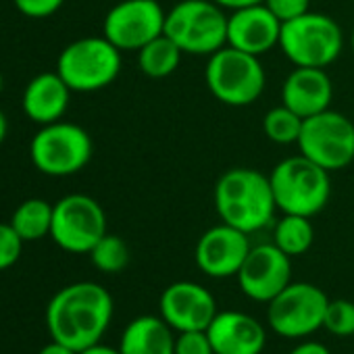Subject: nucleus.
<instances>
[{
	"mask_svg": "<svg viewBox=\"0 0 354 354\" xmlns=\"http://www.w3.org/2000/svg\"><path fill=\"white\" fill-rule=\"evenodd\" d=\"M184 50L177 46L169 36H158L138 50V65L144 75L152 80L169 77L182 63Z\"/></svg>",
	"mask_w": 354,
	"mask_h": 354,
	"instance_id": "nucleus-21",
	"label": "nucleus"
},
{
	"mask_svg": "<svg viewBox=\"0 0 354 354\" xmlns=\"http://www.w3.org/2000/svg\"><path fill=\"white\" fill-rule=\"evenodd\" d=\"M71 88L55 71L36 75L24 92V113L38 125L61 121L69 109Z\"/></svg>",
	"mask_w": 354,
	"mask_h": 354,
	"instance_id": "nucleus-19",
	"label": "nucleus"
},
{
	"mask_svg": "<svg viewBox=\"0 0 354 354\" xmlns=\"http://www.w3.org/2000/svg\"><path fill=\"white\" fill-rule=\"evenodd\" d=\"M19 13H24L30 19H46L55 15L63 5L65 0H13Z\"/></svg>",
	"mask_w": 354,
	"mask_h": 354,
	"instance_id": "nucleus-30",
	"label": "nucleus"
},
{
	"mask_svg": "<svg viewBox=\"0 0 354 354\" xmlns=\"http://www.w3.org/2000/svg\"><path fill=\"white\" fill-rule=\"evenodd\" d=\"M288 354H331V352L325 344H319L315 339H306V342L296 344Z\"/></svg>",
	"mask_w": 354,
	"mask_h": 354,
	"instance_id": "nucleus-31",
	"label": "nucleus"
},
{
	"mask_svg": "<svg viewBox=\"0 0 354 354\" xmlns=\"http://www.w3.org/2000/svg\"><path fill=\"white\" fill-rule=\"evenodd\" d=\"M352 3H354V0H352Z\"/></svg>",
	"mask_w": 354,
	"mask_h": 354,
	"instance_id": "nucleus-38",
	"label": "nucleus"
},
{
	"mask_svg": "<svg viewBox=\"0 0 354 354\" xmlns=\"http://www.w3.org/2000/svg\"><path fill=\"white\" fill-rule=\"evenodd\" d=\"M352 53H354V28H352Z\"/></svg>",
	"mask_w": 354,
	"mask_h": 354,
	"instance_id": "nucleus-37",
	"label": "nucleus"
},
{
	"mask_svg": "<svg viewBox=\"0 0 354 354\" xmlns=\"http://www.w3.org/2000/svg\"><path fill=\"white\" fill-rule=\"evenodd\" d=\"M313 242H315V227L310 223V217L283 215L273 225V244L290 259L308 252Z\"/></svg>",
	"mask_w": 354,
	"mask_h": 354,
	"instance_id": "nucleus-23",
	"label": "nucleus"
},
{
	"mask_svg": "<svg viewBox=\"0 0 354 354\" xmlns=\"http://www.w3.org/2000/svg\"><path fill=\"white\" fill-rule=\"evenodd\" d=\"M236 277L246 298L269 304L286 286L292 283V261L273 242L257 244L250 248Z\"/></svg>",
	"mask_w": 354,
	"mask_h": 354,
	"instance_id": "nucleus-13",
	"label": "nucleus"
},
{
	"mask_svg": "<svg viewBox=\"0 0 354 354\" xmlns=\"http://www.w3.org/2000/svg\"><path fill=\"white\" fill-rule=\"evenodd\" d=\"M38 354H80V352L73 350V348H69V346H65V344H61V342L50 339V344L42 346L38 350Z\"/></svg>",
	"mask_w": 354,
	"mask_h": 354,
	"instance_id": "nucleus-32",
	"label": "nucleus"
},
{
	"mask_svg": "<svg viewBox=\"0 0 354 354\" xmlns=\"http://www.w3.org/2000/svg\"><path fill=\"white\" fill-rule=\"evenodd\" d=\"M3 86H5V77H3V73H0V92H3Z\"/></svg>",
	"mask_w": 354,
	"mask_h": 354,
	"instance_id": "nucleus-36",
	"label": "nucleus"
},
{
	"mask_svg": "<svg viewBox=\"0 0 354 354\" xmlns=\"http://www.w3.org/2000/svg\"><path fill=\"white\" fill-rule=\"evenodd\" d=\"M121 354H175V331L158 315L131 319L119 339Z\"/></svg>",
	"mask_w": 354,
	"mask_h": 354,
	"instance_id": "nucleus-20",
	"label": "nucleus"
},
{
	"mask_svg": "<svg viewBox=\"0 0 354 354\" xmlns=\"http://www.w3.org/2000/svg\"><path fill=\"white\" fill-rule=\"evenodd\" d=\"M323 329L335 337H354V302L329 300L323 317Z\"/></svg>",
	"mask_w": 354,
	"mask_h": 354,
	"instance_id": "nucleus-26",
	"label": "nucleus"
},
{
	"mask_svg": "<svg viewBox=\"0 0 354 354\" xmlns=\"http://www.w3.org/2000/svg\"><path fill=\"white\" fill-rule=\"evenodd\" d=\"M205 82L219 102L227 106H248L265 92L267 73L261 57L223 46L209 57Z\"/></svg>",
	"mask_w": 354,
	"mask_h": 354,
	"instance_id": "nucleus-6",
	"label": "nucleus"
},
{
	"mask_svg": "<svg viewBox=\"0 0 354 354\" xmlns=\"http://www.w3.org/2000/svg\"><path fill=\"white\" fill-rule=\"evenodd\" d=\"M115 302L109 290L94 281H75L61 288L46 306L50 339L73 350L102 342L111 327Z\"/></svg>",
	"mask_w": 354,
	"mask_h": 354,
	"instance_id": "nucleus-1",
	"label": "nucleus"
},
{
	"mask_svg": "<svg viewBox=\"0 0 354 354\" xmlns=\"http://www.w3.org/2000/svg\"><path fill=\"white\" fill-rule=\"evenodd\" d=\"M279 48L294 67L325 69L342 55L344 34L333 17L308 11L281 26Z\"/></svg>",
	"mask_w": 354,
	"mask_h": 354,
	"instance_id": "nucleus-5",
	"label": "nucleus"
},
{
	"mask_svg": "<svg viewBox=\"0 0 354 354\" xmlns=\"http://www.w3.org/2000/svg\"><path fill=\"white\" fill-rule=\"evenodd\" d=\"M217 313L215 296L196 281H175L162 290L158 300V315L175 333L207 329Z\"/></svg>",
	"mask_w": 354,
	"mask_h": 354,
	"instance_id": "nucleus-14",
	"label": "nucleus"
},
{
	"mask_svg": "<svg viewBox=\"0 0 354 354\" xmlns=\"http://www.w3.org/2000/svg\"><path fill=\"white\" fill-rule=\"evenodd\" d=\"M281 26L265 3L236 9L227 15V46L263 57L279 46Z\"/></svg>",
	"mask_w": 354,
	"mask_h": 354,
	"instance_id": "nucleus-16",
	"label": "nucleus"
},
{
	"mask_svg": "<svg viewBox=\"0 0 354 354\" xmlns=\"http://www.w3.org/2000/svg\"><path fill=\"white\" fill-rule=\"evenodd\" d=\"M57 73L71 92H98L121 73V50L104 36H86L63 48Z\"/></svg>",
	"mask_w": 354,
	"mask_h": 354,
	"instance_id": "nucleus-7",
	"label": "nucleus"
},
{
	"mask_svg": "<svg viewBox=\"0 0 354 354\" xmlns=\"http://www.w3.org/2000/svg\"><path fill=\"white\" fill-rule=\"evenodd\" d=\"M269 182L277 211L283 215L315 217L331 198L329 171L304 154L279 160L269 173Z\"/></svg>",
	"mask_w": 354,
	"mask_h": 354,
	"instance_id": "nucleus-3",
	"label": "nucleus"
},
{
	"mask_svg": "<svg viewBox=\"0 0 354 354\" xmlns=\"http://www.w3.org/2000/svg\"><path fill=\"white\" fill-rule=\"evenodd\" d=\"M298 150L329 173L346 169L354 160V123L331 109L306 117Z\"/></svg>",
	"mask_w": 354,
	"mask_h": 354,
	"instance_id": "nucleus-10",
	"label": "nucleus"
},
{
	"mask_svg": "<svg viewBox=\"0 0 354 354\" xmlns=\"http://www.w3.org/2000/svg\"><path fill=\"white\" fill-rule=\"evenodd\" d=\"M94 146L90 133L69 121L42 125L30 144L34 167L50 177H67L80 173L92 158Z\"/></svg>",
	"mask_w": 354,
	"mask_h": 354,
	"instance_id": "nucleus-8",
	"label": "nucleus"
},
{
	"mask_svg": "<svg viewBox=\"0 0 354 354\" xmlns=\"http://www.w3.org/2000/svg\"><path fill=\"white\" fill-rule=\"evenodd\" d=\"M207 333L215 354H261L267 346V327L242 310H219Z\"/></svg>",
	"mask_w": 354,
	"mask_h": 354,
	"instance_id": "nucleus-17",
	"label": "nucleus"
},
{
	"mask_svg": "<svg viewBox=\"0 0 354 354\" xmlns=\"http://www.w3.org/2000/svg\"><path fill=\"white\" fill-rule=\"evenodd\" d=\"M80 354H121V352H119V348H115V346H109V344L98 342V344H94V346H88V348L80 350Z\"/></svg>",
	"mask_w": 354,
	"mask_h": 354,
	"instance_id": "nucleus-34",
	"label": "nucleus"
},
{
	"mask_svg": "<svg viewBox=\"0 0 354 354\" xmlns=\"http://www.w3.org/2000/svg\"><path fill=\"white\" fill-rule=\"evenodd\" d=\"M213 201L219 219L248 236L265 230L277 211L269 175L250 167H234L221 173Z\"/></svg>",
	"mask_w": 354,
	"mask_h": 354,
	"instance_id": "nucleus-2",
	"label": "nucleus"
},
{
	"mask_svg": "<svg viewBox=\"0 0 354 354\" xmlns=\"http://www.w3.org/2000/svg\"><path fill=\"white\" fill-rule=\"evenodd\" d=\"M215 3L223 9L236 11V9H244L250 5H261V3H265V0H215Z\"/></svg>",
	"mask_w": 354,
	"mask_h": 354,
	"instance_id": "nucleus-33",
	"label": "nucleus"
},
{
	"mask_svg": "<svg viewBox=\"0 0 354 354\" xmlns=\"http://www.w3.org/2000/svg\"><path fill=\"white\" fill-rule=\"evenodd\" d=\"M7 131H9V123H7V117H5V113L0 111V144L5 142V138H7Z\"/></svg>",
	"mask_w": 354,
	"mask_h": 354,
	"instance_id": "nucleus-35",
	"label": "nucleus"
},
{
	"mask_svg": "<svg viewBox=\"0 0 354 354\" xmlns=\"http://www.w3.org/2000/svg\"><path fill=\"white\" fill-rule=\"evenodd\" d=\"M175 354H215L207 329L177 333L175 335Z\"/></svg>",
	"mask_w": 354,
	"mask_h": 354,
	"instance_id": "nucleus-28",
	"label": "nucleus"
},
{
	"mask_svg": "<svg viewBox=\"0 0 354 354\" xmlns=\"http://www.w3.org/2000/svg\"><path fill=\"white\" fill-rule=\"evenodd\" d=\"M265 5L281 24L310 11V0H265Z\"/></svg>",
	"mask_w": 354,
	"mask_h": 354,
	"instance_id": "nucleus-29",
	"label": "nucleus"
},
{
	"mask_svg": "<svg viewBox=\"0 0 354 354\" xmlns=\"http://www.w3.org/2000/svg\"><path fill=\"white\" fill-rule=\"evenodd\" d=\"M329 298L308 281H292L267 308V325L273 333L288 339H304L323 327Z\"/></svg>",
	"mask_w": 354,
	"mask_h": 354,
	"instance_id": "nucleus-9",
	"label": "nucleus"
},
{
	"mask_svg": "<svg viewBox=\"0 0 354 354\" xmlns=\"http://www.w3.org/2000/svg\"><path fill=\"white\" fill-rule=\"evenodd\" d=\"M333 100V84L325 69L296 67L281 84V104L298 113L302 119L329 109Z\"/></svg>",
	"mask_w": 354,
	"mask_h": 354,
	"instance_id": "nucleus-18",
	"label": "nucleus"
},
{
	"mask_svg": "<svg viewBox=\"0 0 354 354\" xmlns=\"http://www.w3.org/2000/svg\"><path fill=\"white\" fill-rule=\"evenodd\" d=\"M250 248L252 244L248 234L221 221L198 238L194 248V263L209 277H236Z\"/></svg>",
	"mask_w": 354,
	"mask_h": 354,
	"instance_id": "nucleus-15",
	"label": "nucleus"
},
{
	"mask_svg": "<svg viewBox=\"0 0 354 354\" xmlns=\"http://www.w3.org/2000/svg\"><path fill=\"white\" fill-rule=\"evenodd\" d=\"M167 11L158 0H121L102 21V36L121 53H138L165 34Z\"/></svg>",
	"mask_w": 354,
	"mask_h": 354,
	"instance_id": "nucleus-12",
	"label": "nucleus"
},
{
	"mask_svg": "<svg viewBox=\"0 0 354 354\" xmlns=\"http://www.w3.org/2000/svg\"><path fill=\"white\" fill-rule=\"evenodd\" d=\"M165 36L184 55L211 57L227 46V15L215 0H180L167 11Z\"/></svg>",
	"mask_w": 354,
	"mask_h": 354,
	"instance_id": "nucleus-4",
	"label": "nucleus"
},
{
	"mask_svg": "<svg viewBox=\"0 0 354 354\" xmlns=\"http://www.w3.org/2000/svg\"><path fill=\"white\" fill-rule=\"evenodd\" d=\"M302 123H304V119L298 113H294L286 104H279V106H273L271 111L265 113V117H263V133L271 142L281 144V146L298 144Z\"/></svg>",
	"mask_w": 354,
	"mask_h": 354,
	"instance_id": "nucleus-24",
	"label": "nucleus"
},
{
	"mask_svg": "<svg viewBox=\"0 0 354 354\" xmlns=\"http://www.w3.org/2000/svg\"><path fill=\"white\" fill-rule=\"evenodd\" d=\"M24 244L26 242L19 238L11 223H0V271L11 269L19 261Z\"/></svg>",
	"mask_w": 354,
	"mask_h": 354,
	"instance_id": "nucleus-27",
	"label": "nucleus"
},
{
	"mask_svg": "<svg viewBox=\"0 0 354 354\" xmlns=\"http://www.w3.org/2000/svg\"><path fill=\"white\" fill-rule=\"evenodd\" d=\"M90 261L102 273H119L129 263V248L119 236L104 234L90 250Z\"/></svg>",
	"mask_w": 354,
	"mask_h": 354,
	"instance_id": "nucleus-25",
	"label": "nucleus"
},
{
	"mask_svg": "<svg viewBox=\"0 0 354 354\" xmlns=\"http://www.w3.org/2000/svg\"><path fill=\"white\" fill-rule=\"evenodd\" d=\"M106 234V215L100 203L88 194H69L53 205L50 238L71 254H90Z\"/></svg>",
	"mask_w": 354,
	"mask_h": 354,
	"instance_id": "nucleus-11",
	"label": "nucleus"
},
{
	"mask_svg": "<svg viewBox=\"0 0 354 354\" xmlns=\"http://www.w3.org/2000/svg\"><path fill=\"white\" fill-rule=\"evenodd\" d=\"M13 230L19 234L24 242H36L46 236H50L53 227V205H48L42 198H28L21 203L11 221Z\"/></svg>",
	"mask_w": 354,
	"mask_h": 354,
	"instance_id": "nucleus-22",
	"label": "nucleus"
}]
</instances>
